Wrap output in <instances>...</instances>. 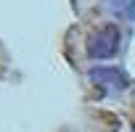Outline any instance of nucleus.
<instances>
[{
	"label": "nucleus",
	"mask_w": 135,
	"mask_h": 132,
	"mask_svg": "<svg viewBox=\"0 0 135 132\" xmlns=\"http://www.w3.org/2000/svg\"><path fill=\"white\" fill-rule=\"evenodd\" d=\"M103 6H106L109 11L124 16V13H130V11L135 8V0H103Z\"/></svg>",
	"instance_id": "7ed1b4c3"
},
{
	"label": "nucleus",
	"mask_w": 135,
	"mask_h": 132,
	"mask_svg": "<svg viewBox=\"0 0 135 132\" xmlns=\"http://www.w3.org/2000/svg\"><path fill=\"white\" fill-rule=\"evenodd\" d=\"M119 50V29L114 24L98 29L90 40H88V53L93 58H111Z\"/></svg>",
	"instance_id": "f257e3e1"
},
{
	"label": "nucleus",
	"mask_w": 135,
	"mask_h": 132,
	"mask_svg": "<svg viewBox=\"0 0 135 132\" xmlns=\"http://www.w3.org/2000/svg\"><path fill=\"white\" fill-rule=\"evenodd\" d=\"M90 79L98 87L109 90V93H122L127 87V77L119 69H114V66H98V69H93L90 72Z\"/></svg>",
	"instance_id": "f03ea898"
}]
</instances>
